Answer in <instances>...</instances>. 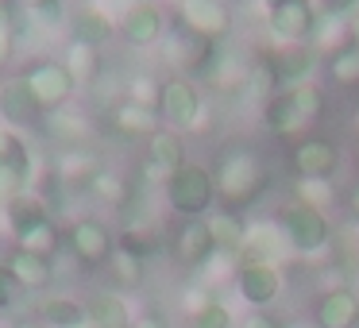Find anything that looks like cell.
I'll list each match as a JSON object with an SVG mask.
<instances>
[{
	"mask_svg": "<svg viewBox=\"0 0 359 328\" xmlns=\"http://www.w3.org/2000/svg\"><path fill=\"white\" fill-rule=\"evenodd\" d=\"M212 186H217V197L224 201V209L243 212L266 189V166L251 147H228L212 170Z\"/></svg>",
	"mask_w": 359,
	"mask_h": 328,
	"instance_id": "cell-1",
	"label": "cell"
},
{
	"mask_svg": "<svg viewBox=\"0 0 359 328\" xmlns=\"http://www.w3.org/2000/svg\"><path fill=\"white\" fill-rule=\"evenodd\" d=\"M217 201V186H212V170L201 163H186L166 178V205L178 212L182 220H201L212 212Z\"/></svg>",
	"mask_w": 359,
	"mask_h": 328,
	"instance_id": "cell-2",
	"label": "cell"
},
{
	"mask_svg": "<svg viewBox=\"0 0 359 328\" xmlns=\"http://www.w3.org/2000/svg\"><path fill=\"white\" fill-rule=\"evenodd\" d=\"M274 224L282 228L290 251H297V255H317V251H325L328 235H332V224H328L325 212L313 209V205H302V201L282 205V212H278Z\"/></svg>",
	"mask_w": 359,
	"mask_h": 328,
	"instance_id": "cell-3",
	"label": "cell"
},
{
	"mask_svg": "<svg viewBox=\"0 0 359 328\" xmlns=\"http://www.w3.org/2000/svg\"><path fill=\"white\" fill-rule=\"evenodd\" d=\"M20 81H24L27 93L35 97V104L43 109V116L66 109L70 97L78 93V81L70 78V70L62 66V58H35V62L20 74Z\"/></svg>",
	"mask_w": 359,
	"mask_h": 328,
	"instance_id": "cell-4",
	"label": "cell"
},
{
	"mask_svg": "<svg viewBox=\"0 0 359 328\" xmlns=\"http://www.w3.org/2000/svg\"><path fill=\"white\" fill-rule=\"evenodd\" d=\"M155 112L170 132H189V128H201L205 104H201V93H197L194 81L170 78V81H163V89H158Z\"/></svg>",
	"mask_w": 359,
	"mask_h": 328,
	"instance_id": "cell-5",
	"label": "cell"
},
{
	"mask_svg": "<svg viewBox=\"0 0 359 328\" xmlns=\"http://www.w3.org/2000/svg\"><path fill=\"white\" fill-rule=\"evenodd\" d=\"M266 27L278 43H305L317 27L313 0H266Z\"/></svg>",
	"mask_w": 359,
	"mask_h": 328,
	"instance_id": "cell-6",
	"label": "cell"
},
{
	"mask_svg": "<svg viewBox=\"0 0 359 328\" xmlns=\"http://www.w3.org/2000/svg\"><path fill=\"white\" fill-rule=\"evenodd\" d=\"M66 247L74 251V259L86 266H104L112 259V251H116V235L109 232V224L97 217H81L70 224V232H66Z\"/></svg>",
	"mask_w": 359,
	"mask_h": 328,
	"instance_id": "cell-7",
	"label": "cell"
},
{
	"mask_svg": "<svg viewBox=\"0 0 359 328\" xmlns=\"http://www.w3.org/2000/svg\"><path fill=\"white\" fill-rule=\"evenodd\" d=\"M178 20L186 32L201 35V39L217 43L232 27V12L224 0H178Z\"/></svg>",
	"mask_w": 359,
	"mask_h": 328,
	"instance_id": "cell-8",
	"label": "cell"
},
{
	"mask_svg": "<svg viewBox=\"0 0 359 328\" xmlns=\"http://www.w3.org/2000/svg\"><path fill=\"white\" fill-rule=\"evenodd\" d=\"M236 294L251 305V309H271L282 294V271L266 263H240L236 271Z\"/></svg>",
	"mask_w": 359,
	"mask_h": 328,
	"instance_id": "cell-9",
	"label": "cell"
},
{
	"mask_svg": "<svg viewBox=\"0 0 359 328\" xmlns=\"http://www.w3.org/2000/svg\"><path fill=\"white\" fill-rule=\"evenodd\" d=\"M163 8L158 4H151V0H132L124 8V16L116 20V35L124 43H132V47H151V43L163 39Z\"/></svg>",
	"mask_w": 359,
	"mask_h": 328,
	"instance_id": "cell-10",
	"label": "cell"
},
{
	"mask_svg": "<svg viewBox=\"0 0 359 328\" xmlns=\"http://www.w3.org/2000/svg\"><path fill=\"white\" fill-rule=\"evenodd\" d=\"M174 259H178L186 271H197V266H205L212 255H217V243H212L209 235V224L201 220H182V228L174 232Z\"/></svg>",
	"mask_w": 359,
	"mask_h": 328,
	"instance_id": "cell-11",
	"label": "cell"
},
{
	"mask_svg": "<svg viewBox=\"0 0 359 328\" xmlns=\"http://www.w3.org/2000/svg\"><path fill=\"white\" fill-rule=\"evenodd\" d=\"M313 324L317 328H355L359 324V297L351 286H336L313 301Z\"/></svg>",
	"mask_w": 359,
	"mask_h": 328,
	"instance_id": "cell-12",
	"label": "cell"
},
{
	"mask_svg": "<svg viewBox=\"0 0 359 328\" xmlns=\"http://www.w3.org/2000/svg\"><path fill=\"white\" fill-rule=\"evenodd\" d=\"M266 62H271V74H274V81H278V89H286V86L309 81L313 66H317V55H313V47H305V43H282L278 50L266 55Z\"/></svg>",
	"mask_w": 359,
	"mask_h": 328,
	"instance_id": "cell-13",
	"label": "cell"
},
{
	"mask_svg": "<svg viewBox=\"0 0 359 328\" xmlns=\"http://www.w3.org/2000/svg\"><path fill=\"white\" fill-rule=\"evenodd\" d=\"M286 255H290V243H286V235H282L278 224H255V228H248L243 247H240V263L278 266Z\"/></svg>",
	"mask_w": 359,
	"mask_h": 328,
	"instance_id": "cell-14",
	"label": "cell"
},
{
	"mask_svg": "<svg viewBox=\"0 0 359 328\" xmlns=\"http://www.w3.org/2000/svg\"><path fill=\"white\" fill-rule=\"evenodd\" d=\"M178 166H186V143L178 132L170 128H158L147 139V178H170Z\"/></svg>",
	"mask_w": 359,
	"mask_h": 328,
	"instance_id": "cell-15",
	"label": "cell"
},
{
	"mask_svg": "<svg viewBox=\"0 0 359 328\" xmlns=\"http://www.w3.org/2000/svg\"><path fill=\"white\" fill-rule=\"evenodd\" d=\"M340 166V147L332 139H305L294 151V170L297 178H332Z\"/></svg>",
	"mask_w": 359,
	"mask_h": 328,
	"instance_id": "cell-16",
	"label": "cell"
},
{
	"mask_svg": "<svg viewBox=\"0 0 359 328\" xmlns=\"http://www.w3.org/2000/svg\"><path fill=\"white\" fill-rule=\"evenodd\" d=\"M263 124L271 128L274 135H294L297 128L305 124V112L297 104V89L286 86V89H274L263 104Z\"/></svg>",
	"mask_w": 359,
	"mask_h": 328,
	"instance_id": "cell-17",
	"label": "cell"
},
{
	"mask_svg": "<svg viewBox=\"0 0 359 328\" xmlns=\"http://www.w3.org/2000/svg\"><path fill=\"white\" fill-rule=\"evenodd\" d=\"M4 266H8L12 278H16L24 289H47L50 278H55V259L35 255V251H27V247H16L8 259H4Z\"/></svg>",
	"mask_w": 359,
	"mask_h": 328,
	"instance_id": "cell-18",
	"label": "cell"
},
{
	"mask_svg": "<svg viewBox=\"0 0 359 328\" xmlns=\"http://www.w3.org/2000/svg\"><path fill=\"white\" fill-rule=\"evenodd\" d=\"M35 320L43 328H86L89 324V305H81L78 297H43L39 309H35Z\"/></svg>",
	"mask_w": 359,
	"mask_h": 328,
	"instance_id": "cell-19",
	"label": "cell"
},
{
	"mask_svg": "<svg viewBox=\"0 0 359 328\" xmlns=\"http://www.w3.org/2000/svg\"><path fill=\"white\" fill-rule=\"evenodd\" d=\"M0 212H4V224H8V232L16 235V240H20L24 232H32V228H39L43 220H50V212H47V205H43V197L32 193V189L16 193Z\"/></svg>",
	"mask_w": 359,
	"mask_h": 328,
	"instance_id": "cell-20",
	"label": "cell"
},
{
	"mask_svg": "<svg viewBox=\"0 0 359 328\" xmlns=\"http://www.w3.org/2000/svg\"><path fill=\"white\" fill-rule=\"evenodd\" d=\"M39 116H43V109L35 104V97L27 93V86L20 78H12L8 86H4V93H0V120L8 128H27Z\"/></svg>",
	"mask_w": 359,
	"mask_h": 328,
	"instance_id": "cell-21",
	"label": "cell"
},
{
	"mask_svg": "<svg viewBox=\"0 0 359 328\" xmlns=\"http://www.w3.org/2000/svg\"><path fill=\"white\" fill-rule=\"evenodd\" d=\"M205 224H209V235H212V243H217V255H240L243 235H248V224H243L240 212L212 209L209 217H205Z\"/></svg>",
	"mask_w": 359,
	"mask_h": 328,
	"instance_id": "cell-22",
	"label": "cell"
},
{
	"mask_svg": "<svg viewBox=\"0 0 359 328\" xmlns=\"http://www.w3.org/2000/svg\"><path fill=\"white\" fill-rule=\"evenodd\" d=\"M101 170V163H97V155L89 147H62L55 155V178L66 182V186H78V182H93V174Z\"/></svg>",
	"mask_w": 359,
	"mask_h": 328,
	"instance_id": "cell-23",
	"label": "cell"
},
{
	"mask_svg": "<svg viewBox=\"0 0 359 328\" xmlns=\"http://www.w3.org/2000/svg\"><path fill=\"white\" fill-rule=\"evenodd\" d=\"M158 112L155 109H147V104H135V101H120L116 109H112V128L116 132H124V135H143V139H151V135L158 132Z\"/></svg>",
	"mask_w": 359,
	"mask_h": 328,
	"instance_id": "cell-24",
	"label": "cell"
},
{
	"mask_svg": "<svg viewBox=\"0 0 359 328\" xmlns=\"http://www.w3.org/2000/svg\"><path fill=\"white\" fill-rule=\"evenodd\" d=\"M132 309H128V301L120 294H97L93 301H89V324L93 328H132Z\"/></svg>",
	"mask_w": 359,
	"mask_h": 328,
	"instance_id": "cell-25",
	"label": "cell"
},
{
	"mask_svg": "<svg viewBox=\"0 0 359 328\" xmlns=\"http://www.w3.org/2000/svg\"><path fill=\"white\" fill-rule=\"evenodd\" d=\"M47 132L55 135L58 143H66V147H86L93 128H89V120L81 116V112L58 109V112H47Z\"/></svg>",
	"mask_w": 359,
	"mask_h": 328,
	"instance_id": "cell-26",
	"label": "cell"
},
{
	"mask_svg": "<svg viewBox=\"0 0 359 328\" xmlns=\"http://www.w3.org/2000/svg\"><path fill=\"white\" fill-rule=\"evenodd\" d=\"M101 47H89V43L74 39L70 50H66L62 66L70 70V78L78 81V86H89V81H97V74H101V55H97Z\"/></svg>",
	"mask_w": 359,
	"mask_h": 328,
	"instance_id": "cell-27",
	"label": "cell"
},
{
	"mask_svg": "<svg viewBox=\"0 0 359 328\" xmlns=\"http://www.w3.org/2000/svg\"><path fill=\"white\" fill-rule=\"evenodd\" d=\"M112 35H116V24H112L101 8H86L78 20H74V39L89 43V47H104Z\"/></svg>",
	"mask_w": 359,
	"mask_h": 328,
	"instance_id": "cell-28",
	"label": "cell"
},
{
	"mask_svg": "<svg viewBox=\"0 0 359 328\" xmlns=\"http://www.w3.org/2000/svg\"><path fill=\"white\" fill-rule=\"evenodd\" d=\"M109 274H112V282H116L120 289H140L147 271H143V259L140 255L116 247V251H112V259H109Z\"/></svg>",
	"mask_w": 359,
	"mask_h": 328,
	"instance_id": "cell-29",
	"label": "cell"
},
{
	"mask_svg": "<svg viewBox=\"0 0 359 328\" xmlns=\"http://www.w3.org/2000/svg\"><path fill=\"white\" fill-rule=\"evenodd\" d=\"M116 247L132 251V255H140L143 263H147V259L155 255L158 247H163V240H158V228H155V224H128Z\"/></svg>",
	"mask_w": 359,
	"mask_h": 328,
	"instance_id": "cell-30",
	"label": "cell"
},
{
	"mask_svg": "<svg viewBox=\"0 0 359 328\" xmlns=\"http://www.w3.org/2000/svg\"><path fill=\"white\" fill-rule=\"evenodd\" d=\"M16 247H27V251H35V255H47V259H55V251L62 247V232H58V224L55 220H43L39 228H32V232H24L16 240Z\"/></svg>",
	"mask_w": 359,
	"mask_h": 328,
	"instance_id": "cell-31",
	"label": "cell"
},
{
	"mask_svg": "<svg viewBox=\"0 0 359 328\" xmlns=\"http://www.w3.org/2000/svg\"><path fill=\"white\" fill-rule=\"evenodd\" d=\"M328 78H332L336 86H355L359 81V47L355 43H348V47L328 55Z\"/></svg>",
	"mask_w": 359,
	"mask_h": 328,
	"instance_id": "cell-32",
	"label": "cell"
},
{
	"mask_svg": "<svg viewBox=\"0 0 359 328\" xmlns=\"http://www.w3.org/2000/svg\"><path fill=\"white\" fill-rule=\"evenodd\" d=\"M348 20H332V16H320L317 27H313V50H340L348 47Z\"/></svg>",
	"mask_w": 359,
	"mask_h": 328,
	"instance_id": "cell-33",
	"label": "cell"
},
{
	"mask_svg": "<svg viewBox=\"0 0 359 328\" xmlns=\"http://www.w3.org/2000/svg\"><path fill=\"white\" fill-rule=\"evenodd\" d=\"M89 189H93V197L104 205H124L128 201V182H124V174H116V170H97L93 182H89Z\"/></svg>",
	"mask_w": 359,
	"mask_h": 328,
	"instance_id": "cell-34",
	"label": "cell"
},
{
	"mask_svg": "<svg viewBox=\"0 0 359 328\" xmlns=\"http://www.w3.org/2000/svg\"><path fill=\"white\" fill-rule=\"evenodd\" d=\"M294 201L313 205V209L325 212L332 205V178H297L294 182Z\"/></svg>",
	"mask_w": 359,
	"mask_h": 328,
	"instance_id": "cell-35",
	"label": "cell"
},
{
	"mask_svg": "<svg viewBox=\"0 0 359 328\" xmlns=\"http://www.w3.org/2000/svg\"><path fill=\"white\" fill-rule=\"evenodd\" d=\"M24 189H27V166L0 163V209H4L16 193H24Z\"/></svg>",
	"mask_w": 359,
	"mask_h": 328,
	"instance_id": "cell-36",
	"label": "cell"
},
{
	"mask_svg": "<svg viewBox=\"0 0 359 328\" xmlns=\"http://www.w3.org/2000/svg\"><path fill=\"white\" fill-rule=\"evenodd\" d=\"M189 328H232V309L224 301H209L201 313L189 317Z\"/></svg>",
	"mask_w": 359,
	"mask_h": 328,
	"instance_id": "cell-37",
	"label": "cell"
},
{
	"mask_svg": "<svg viewBox=\"0 0 359 328\" xmlns=\"http://www.w3.org/2000/svg\"><path fill=\"white\" fill-rule=\"evenodd\" d=\"M0 163L27 166V147H24V139H20L16 128H8L4 120H0Z\"/></svg>",
	"mask_w": 359,
	"mask_h": 328,
	"instance_id": "cell-38",
	"label": "cell"
},
{
	"mask_svg": "<svg viewBox=\"0 0 359 328\" xmlns=\"http://www.w3.org/2000/svg\"><path fill=\"white\" fill-rule=\"evenodd\" d=\"M158 89H163V81H155V78H147V74H140V78L128 81L124 97H128V101H135V104H147V109H155V104H158Z\"/></svg>",
	"mask_w": 359,
	"mask_h": 328,
	"instance_id": "cell-39",
	"label": "cell"
},
{
	"mask_svg": "<svg viewBox=\"0 0 359 328\" xmlns=\"http://www.w3.org/2000/svg\"><path fill=\"white\" fill-rule=\"evenodd\" d=\"M294 89H297V104H302L305 120H317L320 112H325V89L313 86V81H302V86H294Z\"/></svg>",
	"mask_w": 359,
	"mask_h": 328,
	"instance_id": "cell-40",
	"label": "cell"
},
{
	"mask_svg": "<svg viewBox=\"0 0 359 328\" xmlns=\"http://www.w3.org/2000/svg\"><path fill=\"white\" fill-rule=\"evenodd\" d=\"M20 297H24V286H20L16 278H12V271L4 263H0V313H8L20 305Z\"/></svg>",
	"mask_w": 359,
	"mask_h": 328,
	"instance_id": "cell-41",
	"label": "cell"
},
{
	"mask_svg": "<svg viewBox=\"0 0 359 328\" xmlns=\"http://www.w3.org/2000/svg\"><path fill=\"white\" fill-rule=\"evenodd\" d=\"M313 8L320 16H332V20H348L355 12V0H313Z\"/></svg>",
	"mask_w": 359,
	"mask_h": 328,
	"instance_id": "cell-42",
	"label": "cell"
},
{
	"mask_svg": "<svg viewBox=\"0 0 359 328\" xmlns=\"http://www.w3.org/2000/svg\"><path fill=\"white\" fill-rule=\"evenodd\" d=\"M12 55H16V27H12V20L0 16V66H8Z\"/></svg>",
	"mask_w": 359,
	"mask_h": 328,
	"instance_id": "cell-43",
	"label": "cell"
},
{
	"mask_svg": "<svg viewBox=\"0 0 359 328\" xmlns=\"http://www.w3.org/2000/svg\"><path fill=\"white\" fill-rule=\"evenodd\" d=\"M132 328H170V324H166V317L158 309H147V313H140V317L132 320Z\"/></svg>",
	"mask_w": 359,
	"mask_h": 328,
	"instance_id": "cell-44",
	"label": "cell"
},
{
	"mask_svg": "<svg viewBox=\"0 0 359 328\" xmlns=\"http://www.w3.org/2000/svg\"><path fill=\"white\" fill-rule=\"evenodd\" d=\"M243 328H282V324H278V320H274L266 309H251V317L243 320Z\"/></svg>",
	"mask_w": 359,
	"mask_h": 328,
	"instance_id": "cell-45",
	"label": "cell"
},
{
	"mask_svg": "<svg viewBox=\"0 0 359 328\" xmlns=\"http://www.w3.org/2000/svg\"><path fill=\"white\" fill-rule=\"evenodd\" d=\"M20 4H27V8H32V12H43V8H58V0H20Z\"/></svg>",
	"mask_w": 359,
	"mask_h": 328,
	"instance_id": "cell-46",
	"label": "cell"
},
{
	"mask_svg": "<svg viewBox=\"0 0 359 328\" xmlns=\"http://www.w3.org/2000/svg\"><path fill=\"white\" fill-rule=\"evenodd\" d=\"M348 39L359 47V12H351V16H348Z\"/></svg>",
	"mask_w": 359,
	"mask_h": 328,
	"instance_id": "cell-47",
	"label": "cell"
},
{
	"mask_svg": "<svg viewBox=\"0 0 359 328\" xmlns=\"http://www.w3.org/2000/svg\"><path fill=\"white\" fill-rule=\"evenodd\" d=\"M351 212H355V217H359V189H355V193H351Z\"/></svg>",
	"mask_w": 359,
	"mask_h": 328,
	"instance_id": "cell-48",
	"label": "cell"
},
{
	"mask_svg": "<svg viewBox=\"0 0 359 328\" xmlns=\"http://www.w3.org/2000/svg\"><path fill=\"white\" fill-rule=\"evenodd\" d=\"M351 294L359 297V266H355V278H351Z\"/></svg>",
	"mask_w": 359,
	"mask_h": 328,
	"instance_id": "cell-49",
	"label": "cell"
},
{
	"mask_svg": "<svg viewBox=\"0 0 359 328\" xmlns=\"http://www.w3.org/2000/svg\"><path fill=\"white\" fill-rule=\"evenodd\" d=\"M16 328H43L39 320H24V324H16Z\"/></svg>",
	"mask_w": 359,
	"mask_h": 328,
	"instance_id": "cell-50",
	"label": "cell"
},
{
	"mask_svg": "<svg viewBox=\"0 0 359 328\" xmlns=\"http://www.w3.org/2000/svg\"><path fill=\"white\" fill-rule=\"evenodd\" d=\"M290 328H317V324H313V320H309V324H290Z\"/></svg>",
	"mask_w": 359,
	"mask_h": 328,
	"instance_id": "cell-51",
	"label": "cell"
},
{
	"mask_svg": "<svg viewBox=\"0 0 359 328\" xmlns=\"http://www.w3.org/2000/svg\"><path fill=\"white\" fill-rule=\"evenodd\" d=\"M4 86H8V81H4V78H0V93H4Z\"/></svg>",
	"mask_w": 359,
	"mask_h": 328,
	"instance_id": "cell-52",
	"label": "cell"
},
{
	"mask_svg": "<svg viewBox=\"0 0 359 328\" xmlns=\"http://www.w3.org/2000/svg\"><path fill=\"white\" fill-rule=\"evenodd\" d=\"M355 124H359V109H355Z\"/></svg>",
	"mask_w": 359,
	"mask_h": 328,
	"instance_id": "cell-53",
	"label": "cell"
}]
</instances>
